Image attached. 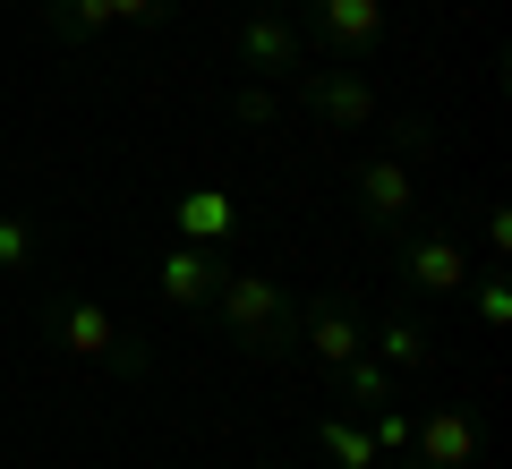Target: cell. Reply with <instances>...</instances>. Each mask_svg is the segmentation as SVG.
Wrapping results in <instances>:
<instances>
[{
  "mask_svg": "<svg viewBox=\"0 0 512 469\" xmlns=\"http://www.w3.org/2000/svg\"><path fill=\"white\" fill-rule=\"evenodd\" d=\"M214 325L231 333V350H248V359H291L299 350V316H291V290L274 282V273H256V265H222L214 282Z\"/></svg>",
  "mask_w": 512,
  "mask_h": 469,
  "instance_id": "1",
  "label": "cell"
},
{
  "mask_svg": "<svg viewBox=\"0 0 512 469\" xmlns=\"http://www.w3.org/2000/svg\"><path fill=\"white\" fill-rule=\"evenodd\" d=\"M52 342L69 350V359H86V367H120V376H146L154 367V350L137 342V333L120 325V307L111 299H94V290H69V299H52Z\"/></svg>",
  "mask_w": 512,
  "mask_h": 469,
  "instance_id": "2",
  "label": "cell"
},
{
  "mask_svg": "<svg viewBox=\"0 0 512 469\" xmlns=\"http://www.w3.org/2000/svg\"><path fill=\"white\" fill-rule=\"evenodd\" d=\"M299 35L342 69H367L393 35V0H299Z\"/></svg>",
  "mask_w": 512,
  "mask_h": 469,
  "instance_id": "3",
  "label": "cell"
},
{
  "mask_svg": "<svg viewBox=\"0 0 512 469\" xmlns=\"http://www.w3.org/2000/svg\"><path fill=\"white\" fill-rule=\"evenodd\" d=\"M282 86H291V103L308 111L316 128H333V137H359V128L384 120V86L367 69H291Z\"/></svg>",
  "mask_w": 512,
  "mask_h": 469,
  "instance_id": "4",
  "label": "cell"
},
{
  "mask_svg": "<svg viewBox=\"0 0 512 469\" xmlns=\"http://www.w3.org/2000/svg\"><path fill=\"white\" fill-rule=\"evenodd\" d=\"M163 18H180V0H52V9H43V35L69 43V52H86L111 26H163Z\"/></svg>",
  "mask_w": 512,
  "mask_h": 469,
  "instance_id": "5",
  "label": "cell"
},
{
  "mask_svg": "<svg viewBox=\"0 0 512 469\" xmlns=\"http://www.w3.org/2000/svg\"><path fill=\"white\" fill-rule=\"evenodd\" d=\"M350 197H359V222L367 231H402L419 214V180H410V154H367L350 171Z\"/></svg>",
  "mask_w": 512,
  "mask_h": 469,
  "instance_id": "6",
  "label": "cell"
},
{
  "mask_svg": "<svg viewBox=\"0 0 512 469\" xmlns=\"http://www.w3.org/2000/svg\"><path fill=\"white\" fill-rule=\"evenodd\" d=\"M231 52H239V69H256V77L308 69V35H299L291 9H248V18L231 26Z\"/></svg>",
  "mask_w": 512,
  "mask_h": 469,
  "instance_id": "7",
  "label": "cell"
},
{
  "mask_svg": "<svg viewBox=\"0 0 512 469\" xmlns=\"http://www.w3.org/2000/svg\"><path fill=\"white\" fill-rule=\"evenodd\" d=\"M393 273H402L410 290H427V299H461L478 265L461 256V231H410L402 256H393Z\"/></svg>",
  "mask_w": 512,
  "mask_h": 469,
  "instance_id": "8",
  "label": "cell"
},
{
  "mask_svg": "<svg viewBox=\"0 0 512 469\" xmlns=\"http://www.w3.org/2000/svg\"><path fill=\"white\" fill-rule=\"evenodd\" d=\"M410 452H419V469H470V461H478V418L461 410V401H444V410H419V427H410Z\"/></svg>",
  "mask_w": 512,
  "mask_h": 469,
  "instance_id": "9",
  "label": "cell"
},
{
  "mask_svg": "<svg viewBox=\"0 0 512 469\" xmlns=\"http://www.w3.org/2000/svg\"><path fill=\"white\" fill-rule=\"evenodd\" d=\"M299 342H308V359L333 376L342 359H359V350H367V325H359V307H350L342 290H333V299H316L308 316H299Z\"/></svg>",
  "mask_w": 512,
  "mask_h": 469,
  "instance_id": "10",
  "label": "cell"
},
{
  "mask_svg": "<svg viewBox=\"0 0 512 469\" xmlns=\"http://www.w3.org/2000/svg\"><path fill=\"white\" fill-rule=\"evenodd\" d=\"M214 282H222V265L205 248H188V239H171V248L154 256V290H163V307H180V316H197V307L214 299Z\"/></svg>",
  "mask_w": 512,
  "mask_h": 469,
  "instance_id": "11",
  "label": "cell"
},
{
  "mask_svg": "<svg viewBox=\"0 0 512 469\" xmlns=\"http://www.w3.org/2000/svg\"><path fill=\"white\" fill-rule=\"evenodd\" d=\"M367 350H376L393 376H427V367H436V333H427L410 307H384L376 325H367Z\"/></svg>",
  "mask_w": 512,
  "mask_h": 469,
  "instance_id": "12",
  "label": "cell"
},
{
  "mask_svg": "<svg viewBox=\"0 0 512 469\" xmlns=\"http://www.w3.org/2000/svg\"><path fill=\"white\" fill-rule=\"evenodd\" d=\"M171 231H180L188 248H222V239L239 231V205L222 197V188H188V197L171 205Z\"/></svg>",
  "mask_w": 512,
  "mask_h": 469,
  "instance_id": "13",
  "label": "cell"
},
{
  "mask_svg": "<svg viewBox=\"0 0 512 469\" xmlns=\"http://www.w3.org/2000/svg\"><path fill=\"white\" fill-rule=\"evenodd\" d=\"M393 384H402V376H393V367H384L376 350H359V359H342V367H333V393H342L350 410H384V401H402Z\"/></svg>",
  "mask_w": 512,
  "mask_h": 469,
  "instance_id": "14",
  "label": "cell"
},
{
  "mask_svg": "<svg viewBox=\"0 0 512 469\" xmlns=\"http://www.w3.org/2000/svg\"><path fill=\"white\" fill-rule=\"evenodd\" d=\"M316 452H325L333 469H384V452H376V435L359 427V418H316Z\"/></svg>",
  "mask_w": 512,
  "mask_h": 469,
  "instance_id": "15",
  "label": "cell"
},
{
  "mask_svg": "<svg viewBox=\"0 0 512 469\" xmlns=\"http://www.w3.org/2000/svg\"><path fill=\"white\" fill-rule=\"evenodd\" d=\"M470 307H478V325H487V333H504L512 325V273L504 265H478L470 273Z\"/></svg>",
  "mask_w": 512,
  "mask_h": 469,
  "instance_id": "16",
  "label": "cell"
},
{
  "mask_svg": "<svg viewBox=\"0 0 512 469\" xmlns=\"http://www.w3.org/2000/svg\"><path fill=\"white\" fill-rule=\"evenodd\" d=\"M35 256H43V231L0 205V282H9V273H35Z\"/></svg>",
  "mask_w": 512,
  "mask_h": 469,
  "instance_id": "17",
  "label": "cell"
},
{
  "mask_svg": "<svg viewBox=\"0 0 512 469\" xmlns=\"http://www.w3.org/2000/svg\"><path fill=\"white\" fill-rule=\"evenodd\" d=\"M231 120H239V128H282V94H274V77H248V86L231 94Z\"/></svg>",
  "mask_w": 512,
  "mask_h": 469,
  "instance_id": "18",
  "label": "cell"
},
{
  "mask_svg": "<svg viewBox=\"0 0 512 469\" xmlns=\"http://www.w3.org/2000/svg\"><path fill=\"white\" fill-rule=\"evenodd\" d=\"M410 427H419V410H402V401L367 410V435H376V452H410Z\"/></svg>",
  "mask_w": 512,
  "mask_h": 469,
  "instance_id": "19",
  "label": "cell"
},
{
  "mask_svg": "<svg viewBox=\"0 0 512 469\" xmlns=\"http://www.w3.org/2000/svg\"><path fill=\"white\" fill-rule=\"evenodd\" d=\"M504 256H512V214L487 205V265H504Z\"/></svg>",
  "mask_w": 512,
  "mask_h": 469,
  "instance_id": "20",
  "label": "cell"
},
{
  "mask_svg": "<svg viewBox=\"0 0 512 469\" xmlns=\"http://www.w3.org/2000/svg\"><path fill=\"white\" fill-rule=\"evenodd\" d=\"M256 9H291V0H256Z\"/></svg>",
  "mask_w": 512,
  "mask_h": 469,
  "instance_id": "21",
  "label": "cell"
},
{
  "mask_svg": "<svg viewBox=\"0 0 512 469\" xmlns=\"http://www.w3.org/2000/svg\"><path fill=\"white\" fill-rule=\"evenodd\" d=\"M256 469H282V461H256Z\"/></svg>",
  "mask_w": 512,
  "mask_h": 469,
  "instance_id": "22",
  "label": "cell"
}]
</instances>
